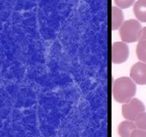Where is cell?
Masks as SVG:
<instances>
[{
  "label": "cell",
  "instance_id": "obj_1",
  "mask_svg": "<svg viewBox=\"0 0 146 137\" xmlns=\"http://www.w3.org/2000/svg\"><path fill=\"white\" fill-rule=\"evenodd\" d=\"M112 92L116 102L126 104L134 98L136 94V83L131 77H119L113 83Z\"/></svg>",
  "mask_w": 146,
  "mask_h": 137
},
{
  "label": "cell",
  "instance_id": "obj_2",
  "mask_svg": "<svg viewBox=\"0 0 146 137\" xmlns=\"http://www.w3.org/2000/svg\"><path fill=\"white\" fill-rule=\"evenodd\" d=\"M142 27L137 19H128L119 29V36L124 43H135L140 40Z\"/></svg>",
  "mask_w": 146,
  "mask_h": 137
},
{
  "label": "cell",
  "instance_id": "obj_3",
  "mask_svg": "<svg viewBox=\"0 0 146 137\" xmlns=\"http://www.w3.org/2000/svg\"><path fill=\"white\" fill-rule=\"evenodd\" d=\"M143 112H145V106L138 98H134L122 106V115L126 120L129 121H134L136 117Z\"/></svg>",
  "mask_w": 146,
  "mask_h": 137
},
{
  "label": "cell",
  "instance_id": "obj_4",
  "mask_svg": "<svg viewBox=\"0 0 146 137\" xmlns=\"http://www.w3.org/2000/svg\"><path fill=\"white\" fill-rule=\"evenodd\" d=\"M129 48L124 42H116L112 46V61L114 64H121L127 61Z\"/></svg>",
  "mask_w": 146,
  "mask_h": 137
},
{
  "label": "cell",
  "instance_id": "obj_5",
  "mask_svg": "<svg viewBox=\"0 0 146 137\" xmlns=\"http://www.w3.org/2000/svg\"><path fill=\"white\" fill-rule=\"evenodd\" d=\"M130 77L136 84H146V63L137 62L132 66L130 70Z\"/></svg>",
  "mask_w": 146,
  "mask_h": 137
},
{
  "label": "cell",
  "instance_id": "obj_6",
  "mask_svg": "<svg viewBox=\"0 0 146 137\" xmlns=\"http://www.w3.org/2000/svg\"><path fill=\"white\" fill-rule=\"evenodd\" d=\"M125 23L124 13L121 8L118 6L112 7V29L114 31L119 30L122 27V25Z\"/></svg>",
  "mask_w": 146,
  "mask_h": 137
},
{
  "label": "cell",
  "instance_id": "obj_7",
  "mask_svg": "<svg viewBox=\"0 0 146 137\" xmlns=\"http://www.w3.org/2000/svg\"><path fill=\"white\" fill-rule=\"evenodd\" d=\"M137 129L136 125L133 121L126 120L119 124L118 126V133L120 137H131V133Z\"/></svg>",
  "mask_w": 146,
  "mask_h": 137
},
{
  "label": "cell",
  "instance_id": "obj_8",
  "mask_svg": "<svg viewBox=\"0 0 146 137\" xmlns=\"http://www.w3.org/2000/svg\"><path fill=\"white\" fill-rule=\"evenodd\" d=\"M134 14L137 21L141 23H146V0H138L136 1L133 7Z\"/></svg>",
  "mask_w": 146,
  "mask_h": 137
},
{
  "label": "cell",
  "instance_id": "obj_9",
  "mask_svg": "<svg viewBox=\"0 0 146 137\" xmlns=\"http://www.w3.org/2000/svg\"><path fill=\"white\" fill-rule=\"evenodd\" d=\"M137 58L141 62L146 63V41H139L136 47Z\"/></svg>",
  "mask_w": 146,
  "mask_h": 137
},
{
  "label": "cell",
  "instance_id": "obj_10",
  "mask_svg": "<svg viewBox=\"0 0 146 137\" xmlns=\"http://www.w3.org/2000/svg\"><path fill=\"white\" fill-rule=\"evenodd\" d=\"M134 123L136 125L137 129L146 131V112H143L140 115H138L134 120Z\"/></svg>",
  "mask_w": 146,
  "mask_h": 137
},
{
  "label": "cell",
  "instance_id": "obj_11",
  "mask_svg": "<svg viewBox=\"0 0 146 137\" xmlns=\"http://www.w3.org/2000/svg\"><path fill=\"white\" fill-rule=\"evenodd\" d=\"M114 1H115V4L121 9L128 8V7H130L131 5L135 4L134 3L135 0H114Z\"/></svg>",
  "mask_w": 146,
  "mask_h": 137
},
{
  "label": "cell",
  "instance_id": "obj_12",
  "mask_svg": "<svg viewBox=\"0 0 146 137\" xmlns=\"http://www.w3.org/2000/svg\"><path fill=\"white\" fill-rule=\"evenodd\" d=\"M131 137H146V131L140 130V129H135L131 133Z\"/></svg>",
  "mask_w": 146,
  "mask_h": 137
},
{
  "label": "cell",
  "instance_id": "obj_13",
  "mask_svg": "<svg viewBox=\"0 0 146 137\" xmlns=\"http://www.w3.org/2000/svg\"><path fill=\"white\" fill-rule=\"evenodd\" d=\"M139 41H146V27H142L141 35H140V40Z\"/></svg>",
  "mask_w": 146,
  "mask_h": 137
}]
</instances>
